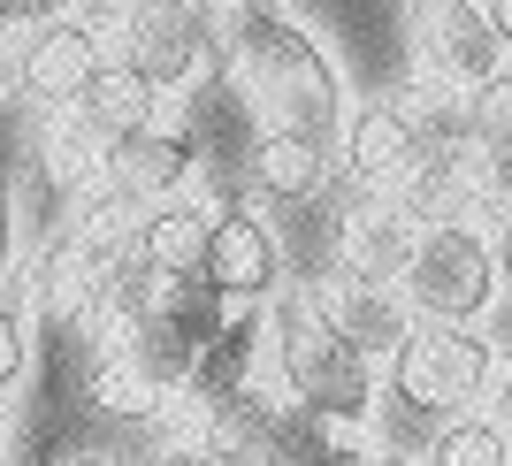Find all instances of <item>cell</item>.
<instances>
[{
    "label": "cell",
    "mask_w": 512,
    "mask_h": 466,
    "mask_svg": "<svg viewBox=\"0 0 512 466\" xmlns=\"http://www.w3.org/2000/svg\"><path fill=\"white\" fill-rule=\"evenodd\" d=\"M222 62L237 69V85L253 100V130H299V138L329 146L352 123L337 62L283 8H230L222 16Z\"/></svg>",
    "instance_id": "1"
},
{
    "label": "cell",
    "mask_w": 512,
    "mask_h": 466,
    "mask_svg": "<svg viewBox=\"0 0 512 466\" xmlns=\"http://www.w3.org/2000/svg\"><path fill=\"white\" fill-rule=\"evenodd\" d=\"M268 329H276L283 405H299L306 421H337V428H367L375 421L383 382H375V367L321 321V306H314L306 283H283V298L268 306Z\"/></svg>",
    "instance_id": "2"
},
{
    "label": "cell",
    "mask_w": 512,
    "mask_h": 466,
    "mask_svg": "<svg viewBox=\"0 0 512 466\" xmlns=\"http://www.w3.org/2000/svg\"><path fill=\"white\" fill-rule=\"evenodd\" d=\"M390 405H406V413H421L428 436L444 421H467L474 405L497 390V344L482 337V329H436V321H421L406 337V352L390 360Z\"/></svg>",
    "instance_id": "3"
},
{
    "label": "cell",
    "mask_w": 512,
    "mask_h": 466,
    "mask_svg": "<svg viewBox=\"0 0 512 466\" xmlns=\"http://www.w3.org/2000/svg\"><path fill=\"white\" fill-rule=\"evenodd\" d=\"M398 291H406L413 321H436V329L482 321L497 306V291H505V283H497V237H482L474 222L467 230H428Z\"/></svg>",
    "instance_id": "4"
},
{
    "label": "cell",
    "mask_w": 512,
    "mask_h": 466,
    "mask_svg": "<svg viewBox=\"0 0 512 466\" xmlns=\"http://www.w3.org/2000/svg\"><path fill=\"white\" fill-rule=\"evenodd\" d=\"M207 283L230 298L237 314H268L291 283V253H283V230L253 199H230L214 207V245H207Z\"/></svg>",
    "instance_id": "5"
},
{
    "label": "cell",
    "mask_w": 512,
    "mask_h": 466,
    "mask_svg": "<svg viewBox=\"0 0 512 466\" xmlns=\"http://www.w3.org/2000/svg\"><path fill=\"white\" fill-rule=\"evenodd\" d=\"M161 100L184 92L199 69L222 62V16L214 8H123V46H115Z\"/></svg>",
    "instance_id": "6"
},
{
    "label": "cell",
    "mask_w": 512,
    "mask_h": 466,
    "mask_svg": "<svg viewBox=\"0 0 512 466\" xmlns=\"http://www.w3.org/2000/svg\"><path fill=\"white\" fill-rule=\"evenodd\" d=\"M115 62L107 54V39H100V16H62V23H46L39 39L16 54V85H23V100L31 107H46V115H69V107L92 92V77Z\"/></svg>",
    "instance_id": "7"
},
{
    "label": "cell",
    "mask_w": 512,
    "mask_h": 466,
    "mask_svg": "<svg viewBox=\"0 0 512 466\" xmlns=\"http://www.w3.org/2000/svg\"><path fill=\"white\" fill-rule=\"evenodd\" d=\"M192 176H199V138L176 130V123H161V130H146V138H123V146L100 153V191L123 199V207H138V214L176 207Z\"/></svg>",
    "instance_id": "8"
},
{
    "label": "cell",
    "mask_w": 512,
    "mask_h": 466,
    "mask_svg": "<svg viewBox=\"0 0 512 466\" xmlns=\"http://www.w3.org/2000/svg\"><path fill=\"white\" fill-rule=\"evenodd\" d=\"M306 291H314L321 321H329L367 367H390L398 352H406V337L421 329L413 306H406V291H390V283H360V276H344V268H337V276L306 283Z\"/></svg>",
    "instance_id": "9"
},
{
    "label": "cell",
    "mask_w": 512,
    "mask_h": 466,
    "mask_svg": "<svg viewBox=\"0 0 512 466\" xmlns=\"http://www.w3.org/2000/svg\"><path fill=\"white\" fill-rule=\"evenodd\" d=\"M428 146L421 130L406 123V107L398 100H367L352 107V123H344V176H352V191H367V199H398V191L421 176Z\"/></svg>",
    "instance_id": "10"
},
{
    "label": "cell",
    "mask_w": 512,
    "mask_h": 466,
    "mask_svg": "<svg viewBox=\"0 0 512 466\" xmlns=\"http://www.w3.org/2000/svg\"><path fill=\"white\" fill-rule=\"evenodd\" d=\"M31 321H39V329H62V337L107 329V268L69 230L31 253Z\"/></svg>",
    "instance_id": "11"
},
{
    "label": "cell",
    "mask_w": 512,
    "mask_h": 466,
    "mask_svg": "<svg viewBox=\"0 0 512 466\" xmlns=\"http://www.w3.org/2000/svg\"><path fill=\"white\" fill-rule=\"evenodd\" d=\"M421 46H428V77H444V85H459V92H482L512 69L490 8H474V0L421 8Z\"/></svg>",
    "instance_id": "12"
},
{
    "label": "cell",
    "mask_w": 512,
    "mask_h": 466,
    "mask_svg": "<svg viewBox=\"0 0 512 466\" xmlns=\"http://www.w3.org/2000/svg\"><path fill=\"white\" fill-rule=\"evenodd\" d=\"M245 184L276 214L314 207L321 191H329V146H314L299 130H253V138H245Z\"/></svg>",
    "instance_id": "13"
},
{
    "label": "cell",
    "mask_w": 512,
    "mask_h": 466,
    "mask_svg": "<svg viewBox=\"0 0 512 466\" xmlns=\"http://www.w3.org/2000/svg\"><path fill=\"white\" fill-rule=\"evenodd\" d=\"M413 253H421V230L406 222V207L398 199H367L360 191V207H352V222H344V276H360V283H406Z\"/></svg>",
    "instance_id": "14"
},
{
    "label": "cell",
    "mask_w": 512,
    "mask_h": 466,
    "mask_svg": "<svg viewBox=\"0 0 512 466\" xmlns=\"http://www.w3.org/2000/svg\"><path fill=\"white\" fill-rule=\"evenodd\" d=\"M398 207H406L413 230H467L474 207H490V191H482V153H428L421 176L398 191Z\"/></svg>",
    "instance_id": "15"
},
{
    "label": "cell",
    "mask_w": 512,
    "mask_h": 466,
    "mask_svg": "<svg viewBox=\"0 0 512 466\" xmlns=\"http://www.w3.org/2000/svg\"><path fill=\"white\" fill-rule=\"evenodd\" d=\"M161 107H169V100H161V92H153L146 77L123 62V54H115V62L92 77V92L69 107V115H77V130H85V138H100V146H123V138H146V130H161Z\"/></svg>",
    "instance_id": "16"
},
{
    "label": "cell",
    "mask_w": 512,
    "mask_h": 466,
    "mask_svg": "<svg viewBox=\"0 0 512 466\" xmlns=\"http://www.w3.org/2000/svg\"><path fill=\"white\" fill-rule=\"evenodd\" d=\"M207 245H214V214L176 199V207H153L146 230H138V260H146L161 283H199L207 276Z\"/></svg>",
    "instance_id": "17"
},
{
    "label": "cell",
    "mask_w": 512,
    "mask_h": 466,
    "mask_svg": "<svg viewBox=\"0 0 512 466\" xmlns=\"http://www.w3.org/2000/svg\"><path fill=\"white\" fill-rule=\"evenodd\" d=\"M421 466H512V436L490 413H467V421H444L421 444Z\"/></svg>",
    "instance_id": "18"
},
{
    "label": "cell",
    "mask_w": 512,
    "mask_h": 466,
    "mask_svg": "<svg viewBox=\"0 0 512 466\" xmlns=\"http://www.w3.org/2000/svg\"><path fill=\"white\" fill-rule=\"evenodd\" d=\"M153 314H161V321H176V329H184V337H192L199 352H207V344H214V337H222V329L237 321V306H230L222 291H214L207 276H199V283H161V306H153Z\"/></svg>",
    "instance_id": "19"
},
{
    "label": "cell",
    "mask_w": 512,
    "mask_h": 466,
    "mask_svg": "<svg viewBox=\"0 0 512 466\" xmlns=\"http://www.w3.org/2000/svg\"><path fill=\"white\" fill-rule=\"evenodd\" d=\"M474 153H482V161H505L512 153V69L497 85L474 92Z\"/></svg>",
    "instance_id": "20"
},
{
    "label": "cell",
    "mask_w": 512,
    "mask_h": 466,
    "mask_svg": "<svg viewBox=\"0 0 512 466\" xmlns=\"http://www.w3.org/2000/svg\"><path fill=\"white\" fill-rule=\"evenodd\" d=\"M31 367H39V344H31V314L0 298V398H8L16 382H31Z\"/></svg>",
    "instance_id": "21"
},
{
    "label": "cell",
    "mask_w": 512,
    "mask_h": 466,
    "mask_svg": "<svg viewBox=\"0 0 512 466\" xmlns=\"http://www.w3.org/2000/svg\"><path fill=\"white\" fill-rule=\"evenodd\" d=\"M16 169H23V138H0V276L16 268V245H23V214H16Z\"/></svg>",
    "instance_id": "22"
},
{
    "label": "cell",
    "mask_w": 512,
    "mask_h": 466,
    "mask_svg": "<svg viewBox=\"0 0 512 466\" xmlns=\"http://www.w3.org/2000/svg\"><path fill=\"white\" fill-rule=\"evenodd\" d=\"M153 466H253L245 451H230L222 436H192V444H176V451H161Z\"/></svg>",
    "instance_id": "23"
},
{
    "label": "cell",
    "mask_w": 512,
    "mask_h": 466,
    "mask_svg": "<svg viewBox=\"0 0 512 466\" xmlns=\"http://www.w3.org/2000/svg\"><path fill=\"white\" fill-rule=\"evenodd\" d=\"M482 191H490V207L512 222V153L505 161H482Z\"/></svg>",
    "instance_id": "24"
},
{
    "label": "cell",
    "mask_w": 512,
    "mask_h": 466,
    "mask_svg": "<svg viewBox=\"0 0 512 466\" xmlns=\"http://www.w3.org/2000/svg\"><path fill=\"white\" fill-rule=\"evenodd\" d=\"M490 421H497V428L512 436V367L497 375V390H490Z\"/></svg>",
    "instance_id": "25"
},
{
    "label": "cell",
    "mask_w": 512,
    "mask_h": 466,
    "mask_svg": "<svg viewBox=\"0 0 512 466\" xmlns=\"http://www.w3.org/2000/svg\"><path fill=\"white\" fill-rule=\"evenodd\" d=\"M497 283H505V298H512V222L497 230Z\"/></svg>",
    "instance_id": "26"
},
{
    "label": "cell",
    "mask_w": 512,
    "mask_h": 466,
    "mask_svg": "<svg viewBox=\"0 0 512 466\" xmlns=\"http://www.w3.org/2000/svg\"><path fill=\"white\" fill-rule=\"evenodd\" d=\"M490 23H497V39H505V54H512V0H497V8H490Z\"/></svg>",
    "instance_id": "27"
},
{
    "label": "cell",
    "mask_w": 512,
    "mask_h": 466,
    "mask_svg": "<svg viewBox=\"0 0 512 466\" xmlns=\"http://www.w3.org/2000/svg\"><path fill=\"white\" fill-rule=\"evenodd\" d=\"M8 92H16V54L0 46V100H8Z\"/></svg>",
    "instance_id": "28"
},
{
    "label": "cell",
    "mask_w": 512,
    "mask_h": 466,
    "mask_svg": "<svg viewBox=\"0 0 512 466\" xmlns=\"http://www.w3.org/2000/svg\"><path fill=\"white\" fill-rule=\"evenodd\" d=\"M62 466H115V459H107V451H69Z\"/></svg>",
    "instance_id": "29"
},
{
    "label": "cell",
    "mask_w": 512,
    "mask_h": 466,
    "mask_svg": "<svg viewBox=\"0 0 512 466\" xmlns=\"http://www.w3.org/2000/svg\"><path fill=\"white\" fill-rule=\"evenodd\" d=\"M0 444H8V398H0Z\"/></svg>",
    "instance_id": "30"
},
{
    "label": "cell",
    "mask_w": 512,
    "mask_h": 466,
    "mask_svg": "<svg viewBox=\"0 0 512 466\" xmlns=\"http://www.w3.org/2000/svg\"><path fill=\"white\" fill-rule=\"evenodd\" d=\"M383 466H406V459H383Z\"/></svg>",
    "instance_id": "31"
}]
</instances>
